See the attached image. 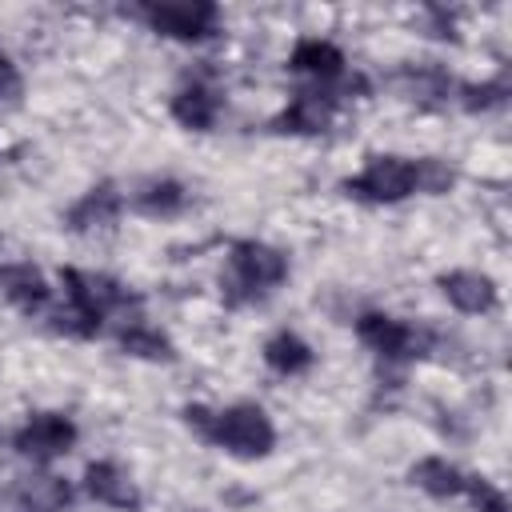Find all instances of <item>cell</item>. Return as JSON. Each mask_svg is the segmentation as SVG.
<instances>
[{"label": "cell", "instance_id": "cell-5", "mask_svg": "<svg viewBox=\"0 0 512 512\" xmlns=\"http://www.w3.org/2000/svg\"><path fill=\"white\" fill-rule=\"evenodd\" d=\"M356 336L384 360H412V356L428 352V336L416 324H408L392 312H360L356 316Z\"/></svg>", "mask_w": 512, "mask_h": 512}, {"label": "cell", "instance_id": "cell-11", "mask_svg": "<svg viewBox=\"0 0 512 512\" xmlns=\"http://www.w3.org/2000/svg\"><path fill=\"white\" fill-rule=\"evenodd\" d=\"M220 108H224L220 92L212 84H204V80H188L184 88H176V96L168 104L172 120L184 124V128H192V132H208L220 120Z\"/></svg>", "mask_w": 512, "mask_h": 512}, {"label": "cell", "instance_id": "cell-20", "mask_svg": "<svg viewBox=\"0 0 512 512\" xmlns=\"http://www.w3.org/2000/svg\"><path fill=\"white\" fill-rule=\"evenodd\" d=\"M452 188V168L436 156L416 160V192H448Z\"/></svg>", "mask_w": 512, "mask_h": 512}, {"label": "cell", "instance_id": "cell-13", "mask_svg": "<svg viewBox=\"0 0 512 512\" xmlns=\"http://www.w3.org/2000/svg\"><path fill=\"white\" fill-rule=\"evenodd\" d=\"M0 292L28 316H36L52 304V288L40 276V268H32V264H4L0 268Z\"/></svg>", "mask_w": 512, "mask_h": 512}, {"label": "cell", "instance_id": "cell-2", "mask_svg": "<svg viewBox=\"0 0 512 512\" xmlns=\"http://www.w3.org/2000/svg\"><path fill=\"white\" fill-rule=\"evenodd\" d=\"M284 280H288V256L280 248L264 240H236L228 248V276L220 280L228 304H252L272 288H280Z\"/></svg>", "mask_w": 512, "mask_h": 512}, {"label": "cell", "instance_id": "cell-23", "mask_svg": "<svg viewBox=\"0 0 512 512\" xmlns=\"http://www.w3.org/2000/svg\"><path fill=\"white\" fill-rule=\"evenodd\" d=\"M12 96H20V72L12 64V56L0 48V100H12Z\"/></svg>", "mask_w": 512, "mask_h": 512}, {"label": "cell", "instance_id": "cell-12", "mask_svg": "<svg viewBox=\"0 0 512 512\" xmlns=\"http://www.w3.org/2000/svg\"><path fill=\"white\" fill-rule=\"evenodd\" d=\"M288 68L312 76L316 84H332L336 76L348 72V60H344V52H340L332 40L304 36V40H296V48L288 52Z\"/></svg>", "mask_w": 512, "mask_h": 512}, {"label": "cell", "instance_id": "cell-14", "mask_svg": "<svg viewBox=\"0 0 512 512\" xmlns=\"http://www.w3.org/2000/svg\"><path fill=\"white\" fill-rule=\"evenodd\" d=\"M120 208H124V196L116 192V184H96V188H88V192L68 208V228H76V232L108 228V224H116Z\"/></svg>", "mask_w": 512, "mask_h": 512}, {"label": "cell", "instance_id": "cell-15", "mask_svg": "<svg viewBox=\"0 0 512 512\" xmlns=\"http://www.w3.org/2000/svg\"><path fill=\"white\" fill-rule=\"evenodd\" d=\"M408 480H412L420 492L436 496V500H452V496H464V484H468V476H464L456 464H448L444 456H424L420 464H412Z\"/></svg>", "mask_w": 512, "mask_h": 512}, {"label": "cell", "instance_id": "cell-16", "mask_svg": "<svg viewBox=\"0 0 512 512\" xmlns=\"http://www.w3.org/2000/svg\"><path fill=\"white\" fill-rule=\"evenodd\" d=\"M184 204H188V192H184V184L172 180V176L144 180V184L132 192V208H136L140 216H152V220H160V216H176Z\"/></svg>", "mask_w": 512, "mask_h": 512}, {"label": "cell", "instance_id": "cell-18", "mask_svg": "<svg viewBox=\"0 0 512 512\" xmlns=\"http://www.w3.org/2000/svg\"><path fill=\"white\" fill-rule=\"evenodd\" d=\"M116 344H120L128 356H140V360H172V340H168L160 328L144 324V320L124 324L120 336H116Z\"/></svg>", "mask_w": 512, "mask_h": 512}, {"label": "cell", "instance_id": "cell-3", "mask_svg": "<svg viewBox=\"0 0 512 512\" xmlns=\"http://www.w3.org/2000/svg\"><path fill=\"white\" fill-rule=\"evenodd\" d=\"M344 192L364 204H400L416 192V160L396 156V152L368 156L364 168L344 180Z\"/></svg>", "mask_w": 512, "mask_h": 512}, {"label": "cell", "instance_id": "cell-1", "mask_svg": "<svg viewBox=\"0 0 512 512\" xmlns=\"http://www.w3.org/2000/svg\"><path fill=\"white\" fill-rule=\"evenodd\" d=\"M184 420L216 448L240 456V460H256L268 456L276 448V428L268 420V412L260 404H228V408H204V404H188Z\"/></svg>", "mask_w": 512, "mask_h": 512}, {"label": "cell", "instance_id": "cell-22", "mask_svg": "<svg viewBox=\"0 0 512 512\" xmlns=\"http://www.w3.org/2000/svg\"><path fill=\"white\" fill-rule=\"evenodd\" d=\"M464 492L472 496L476 512H508V500H504V492H500V488H492V484H488V480H480V476H468Z\"/></svg>", "mask_w": 512, "mask_h": 512}, {"label": "cell", "instance_id": "cell-21", "mask_svg": "<svg viewBox=\"0 0 512 512\" xmlns=\"http://www.w3.org/2000/svg\"><path fill=\"white\" fill-rule=\"evenodd\" d=\"M504 84L500 80H492V84H464L460 88V104L468 108V112H488V108H496V104H504Z\"/></svg>", "mask_w": 512, "mask_h": 512}, {"label": "cell", "instance_id": "cell-7", "mask_svg": "<svg viewBox=\"0 0 512 512\" xmlns=\"http://www.w3.org/2000/svg\"><path fill=\"white\" fill-rule=\"evenodd\" d=\"M144 24L168 40H208L220 28V8L216 4H144L140 8Z\"/></svg>", "mask_w": 512, "mask_h": 512}, {"label": "cell", "instance_id": "cell-4", "mask_svg": "<svg viewBox=\"0 0 512 512\" xmlns=\"http://www.w3.org/2000/svg\"><path fill=\"white\" fill-rule=\"evenodd\" d=\"M60 284H64V300H68V308L80 312L84 320H92L96 328L104 324V316H112V312H120V308L132 304V292H128L120 280L104 276V272L64 268V272H60Z\"/></svg>", "mask_w": 512, "mask_h": 512}, {"label": "cell", "instance_id": "cell-19", "mask_svg": "<svg viewBox=\"0 0 512 512\" xmlns=\"http://www.w3.org/2000/svg\"><path fill=\"white\" fill-rule=\"evenodd\" d=\"M32 512H60L68 500H72V492H68V484L60 480V476H28V484H20V492H16Z\"/></svg>", "mask_w": 512, "mask_h": 512}, {"label": "cell", "instance_id": "cell-8", "mask_svg": "<svg viewBox=\"0 0 512 512\" xmlns=\"http://www.w3.org/2000/svg\"><path fill=\"white\" fill-rule=\"evenodd\" d=\"M336 108H340V96H336L328 84L300 88V92L288 100V108L272 120V128H276V132H292V136H316V132H324V128L332 124Z\"/></svg>", "mask_w": 512, "mask_h": 512}, {"label": "cell", "instance_id": "cell-6", "mask_svg": "<svg viewBox=\"0 0 512 512\" xmlns=\"http://www.w3.org/2000/svg\"><path fill=\"white\" fill-rule=\"evenodd\" d=\"M76 436H80V432H76L72 416H64V412H32V416L16 428L12 444H16L20 456H28V460H36V464H48V460L64 456V452L76 444Z\"/></svg>", "mask_w": 512, "mask_h": 512}, {"label": "cell", "instance_id": "cell-17", "mask_svg": "<svg viewBox=\"0 0 512 512\" xmlns=\"http://www.w3.org/2000/svg\"><path fill=\"white\" fill-rule=\"evenodd\" d=\"M312 360H316L312 344H308L304 336L288 332V328L264 340V364H268L272 372H280V376H300V372L312 368Z\"/></svg>", "mask_w": 512, "mask_h": 512}, {"label": "cell", "instance_id": "cell-10", "mask_svg": "<svg viewBox=\"0 0 512 512\" xmlns=\"http://www.w3.org/2000/svg\"><path fill=\"white\" fill-rule=\"evenodd\" d=\"M436 284H440L444 300H448L452 308L468 312V316L492 312V308H496V300H500L496 280H492V276H484V272H472V268H452V272H444Z\"/></svg>", "mask_w": 512, "mask_h": 512}, {"label": "cell", "instance_id": "cell-9", "mask_svg": "<svg viewBox=\"0 0 512 512\" xmlns=\"http://www.w3.org/2000/svg\"><path fill=\"white\" fill-rule=\"evenodd\" d=\"M84 492L96 504H108V508H120V512H136L140 508V488L116 460H92L84 468Z\"/></svg>", "mask_w": 512, "mask_h": 512}]
</instances>
